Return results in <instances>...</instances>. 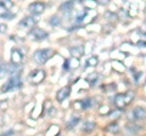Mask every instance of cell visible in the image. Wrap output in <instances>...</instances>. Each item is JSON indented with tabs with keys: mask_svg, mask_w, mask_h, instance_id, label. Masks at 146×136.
Returning <instances> with one entry per match:
<instances>
[{
	"mask_svg": "<svg viewBox=\"0 0 146 136\" xmlns=\"http://www.w3.org/2000/svg\"><path fill=\"white\" fill-rule=\"evenodd\" d=\"M56 136H60V135H56Z\"/></svg>",
	"mask_w": 146,
	"mask_h": 136,
	"instance_id": "1f68e13d",
	"label": "cell"
},
{
	"mask_svg": "<svg viewBox=\"0 0 146 136\" xmlns=\"http://www.w3.org/2000/svg\"><path fill=\"white\" fill-rule=\"evenodd\" d=\"M95 126H96V124L94 123V121H85V123L83 124V128H82V130L85 131V133H91Z\"/></svg>",
	"mask_w": 146,
	"mask_h": 136,
	"instance_id": "5bb4252c",
	"label": "cell"
},
{
	"mask_svg": "<svg viewBox=\"0 0 146 136\" xmlns=\"http://www.w3.org/2000/svg\"><path fill=\"white\" fill-rule=\"evenodd\" d=\"M28 10L32 15H42V13L45 11V4L43 3H32L28 6Z\"/></svg>",
	"mask_w": 146,
	"mask_h": 136,
	"instance_id": "5b68a950",
	"label": "cell"
},
{
	"mask_svg": "<svg viewBox=\"0 0 146 136\" xmlns=\"http://www.w3.org/2000/svg\"><path fill=\"white\" fill-rule=\"evenodd\" d=\"M85 17H86V11L78 13V16L76 17L74 23H76V24H78V26H79V24H83V22H84V20H85Z\"/></svg>",
	"mask_w": 146,
	"mask_h": 136,
	"instance_id": "ac0fdd59",
	"label": "cell"
},
{
	"mask_svg": "<svg viewBox=\"0 0 146 136\" xmlns=\"http://www.w3.org/2000/svg\"><path fill=\"white\" fill-rule=\"evenodd\" d=\"M0 28H1V33H4V32L6 30V28H7V27H6L5 24H4V23H1V24H0Z\"/></svg>",
	"mask_w": 146,
	"mask_h": 136,
	"instance_id": "4dcf8cb0",
	"label": "cell"
},
{
	"mask_svg": "<svg viewBox=\"0 0 146 136\" xmlns=\"http://www.w3.org/2000/svg\"><path fill=\"white\" fill-rule=\"evenodd\" d=\"M48 114H49L50 117L55 116V114H56V108H55V107H50L49 110H48Z\"/></svg>",
	"mask_w": 146,
	"mask_h": 136,
	"instance_id": "4316f807",
	"label": "cell"
},
{
	"mask_svg": "<svg viewBox=\"0 0 146 136\" xmlns=\"http://www.w3.org/2000/svg\"><path fill=\"white\" fill-rule=\"evenodd\" d=\"M73 106H74L77 110H83V103H82V101H76L73 103Z\"/></svg>",
	"mask_w": 146,
	"mask_h": 136,
	"instance_id": "484cf974",
	"label": "cell"
},
{
	"mask_svg": "<svg viewBox=\"0 0 146 136\" xmlns=\"http://www.w3.org/2000/svg\"><path fill=\"white\" fill-rule=\"evenodd\" d=\"M18 88H21V79L18 75H12L5 84L3 85V92L10 91V90H16Z\"/></svg>",
	"mask_w": 146,
	"mask_h": 136,
	"instance_id": "7a4b0ae2",
	"label": "cell"
},
{
	"mask_svg": "<svg viewBox=\"0 0 146 136\" xmlns=\"http://www.w3.org/2000/svg\"><path fill=\"white\" fill-rule=\"evenodd\" d=\"M134 100V94L133 92H130V91H128L125 94V102H127V105H129V103H131V101Z\"/></svg>",
	"mask_w": 146,
	"mask_h": 136,
	"instance_id": "603a6c76",
	"label": "cell"
},
{
	"mask_svg": "<svg viewBox=\"0 0 146 136\" xmlns=\"http://www.w3.org/2000/svg\"><path fill=\"white\" fill-rule=\"evenodd\" d=\"M29 35L35 40V42H42V40L48 38V33H46V32L43 30V29H40V28H36V27L29 32Z\"/></svg>",
	"mask_w": 146,
	"mask_h": 136,
	"instance_id": "277c9868",
	"label": "cell"
},
{
	"mask_svg": "<svg viewBox=\"0 0 146 136\" xmlns=\"http://www.w3.org/2000/svg\"><path fill=\"white\" fill-rule=\"evenodd\" d=\"M73 6H74L73 1H66V3H63L62 5L60 6V10H61L62 12H70V11H72Z\"/></svg>",
	"mask_w": 146,
	"mask_h": 136,
	"instance_id": "9a60e30c",
	"label": "cell"
},
{
	"mask_svg": "<svg viewBox=\"0 0 146 136\" xmlns=\"http://www.w3.org/2000/svg\"><path fill=\"white\" fill-rule=\"evenodd\" d=\"M22 60H23V55H22V52L20 51L18 49H12L11 51V61L15 66L20 65V63L22 62Z\"/></svg>",
	"mask_w": 146,
	"mask_h": 136,
	"instance_id": "9c48e42d",
	"label": "cell"
},
{
	"mask_svg": "<svg viewBox=\"0 0 146 136\" xmlns=\"http://www.w3.org/2000/svg\"><path fill=\"white\" fill-rule=\"evenodd\" d=\"M45 77H46V74H45V72H44L43 69H35V71H33V72L31 73L29 80H31L32 84L39 85L40 83H43V81H44Z\"/></svg>",
	"mask_w": 146,
	"mask_h": 136,
	"instance_id": "3957f363",
	"label": "cell"
},
{
	"mask_svg": "<svg viewBox=\"0 0 146 136\" xmlns=\"http://www.w3.org/2000/svg\"><path fill=\"white\" fill-rule=\"evenodd\" d=\"M63 69L65 71H70L71 67H70V60H66L65 61V65H63Z\"/></svg>",
	"mask_w": 146,
	"mask_h": 136,
	"instance_id": "f1b7e54d",
	"label": "cell"
},
{
	"mask_svg": "<svg viewBox=\"0 0 146 136\" xmlns=\"http://www.w3.org/2000/svg\"><path fill=\"white\" fill-rule=\"evenodd\" d=\"M122 112L123 111H121V110H113V111H111L110 112V117L112 118V119H119L121 118V116H122Z\"/></svg>",
	"mask_w": 146,
	"mask_h": 136,
	"instance_id": "d6986e66",
	"label": "cell"
},
{
	"mask_svg": "<svg viewBox=\"0 0 146 136\" xmlns=\"http://www.w3.org/2000/svg\"><path fill=\"white\" fill-rule=\"evenodd\" d=\"M79 121H80V117H73L72 119H71V120L67 123V125H66V129H67V130H71L72 128H74V126H76L77 124H78Z\"/></svg>",
	"mask_w": 146,
	"mask_h": 136,
	"instance_id": "e0dca14e",
	"label": "cell"
},
{
	"mask_svg": "<svg viewBox=\"0 0 146 136\" xmlns=\"http://www.w3.org/2000/svg\"><path fill=\"white\" fill-rule=\"evenodd\" d=\"M6 66H4V63L1 65V78H4V73H6Z\"/></svg>",
	"mask_w": 146,
	"mask_h": 136,
	"instance_id": "f546056e",
	"label": "cell"
},
{
	"mask_svg": "<svg viewBox=\"0 0 146 136\" xmlns=\"http://www.w3.org/2000/svg\"><path fill=\"white\" fill-rule=\"evenodd\" d=\"M35 24H36V20L34 18L33 16H27L20 22V27H25V28H28V29L35 28L34 27Z\"/></svg>",
	"mask_w": 146,
	"mask_h": 136,
	"instance_id": "ba28073f",
	"label": "cell"
},
{
	"mask_svg": "<svg viewBox=\"0 0 146 136\" xmlns=\"http://www.w3.org/2000/svg\"><path fill=\"white\" fill-rule=\"evenodd\" d=\"M104 17L106 18L107 21H112V20H117V15L115 12H112V11H106L105 12V15Z\"/></svg>",
	"mask_w": 146,
	"mask_h": 136,
	"instance_id": "ffe728a7",
	"label": "cell"
},
{
	"mask_svg": "<svg viewBox=\"0 0 146 136\" xmlns=\"http://www.w3.org/2000/svg\"><path fill=\"white\" fill-rule=\"evenodd\" d=\"M60 23H61V21H60V18H58L57 16H54V17H51V18H50V24L54 26V27L60 26Z\"/></svg>",
	"mask_w": 146,
	"mask_h": 136,
	"instance_id": "7402d4cb",
	"label": "cell"
},
{
	"mask_svg": "<svg viewBox=\"0 0 146 136\" xmlns=\"http://www.w3.org/2000/svg\"><path fill=\"white\" fill-rule=\"evenodd\" d=\"M99 77H100L99 73H96V72H93V73H90L88 77H86V81L89 83L90 86H94V85L98 83Z\"/></svg>",
	"mask_w": 146,
	"mask_h": 136,
	"instance_id": "7c38bea8",
	"label": "cell"
},
{
	"mask_svg": "<svg viewBox=\"0 0 146 136\" xmlns=\"http://www.w3.org/2000/svg\"><path fill=\"white\" fill-rule=\"evenodd\" d=\"M0 10H1V11H0V13H1V17H4V16H5L6 13L9 12V11H7V9L5 7V5L3 4V1L0 3Z\"/></svg>",
	"mask_w": 146,
	"mask_h": 136,
	"instance_id": "cb8c5ba5",
	"label": "cell"
},
{
	"mask_svg": "<svg viewBox=\"0 0 146 136\" xmlns=\"http://www.w3.org/2000/svg\"><path fill=\"white\" fill-rule=\"evenodd\" d=\"M3 4L5 5L6 9H11L13 6V3L11 1V0H5V1H3Z\"/></svg>",
	"mask_w": 146,
	"mask_h": 136,
	"instance_id": "d4e9b609",
	"label": "cell"
},
{
	"mask_svg": "<svg viewBox=\"0 0 146 136\" xmlns=\"http://www.w3.org/2000/svg\"><path fill=\"white\" fill-rule=\"evenodd\" d=\"M99 65V57L98 56H90L88 60H86V66L88 67H96Z\"/></svg>",
	"mask_w": 146,
	"mask_h": 136,
	"instance_id": "2e32d148",
	"label": "cell"
},
{
	"mask_svg": "<svg viewBox=\"0 0 146 136\" xmlns=\"http://www.w3.org/2000/svg\"><path fill=\"white\" fill-rule=\"evenodd\" d=\"M110 0H96L95 4H98V5H107Z\"/></svg>",
	"mask_w": 146,
	"mask_h": 136,
	"instance_id": "83f0119b",
	"label": "cell"
},
{
	"mask_svg": "<svg viewBox=\"0 0 146 136\" xmlns=\"http://www.w3.org/2000/svg\"><path fill=\"white\" fill-rule=\"evenodd\" d=\"M52 55H54L52 49H40L34 52L33 60L38 63V65H44V63H46L50 60V57Z\"/></svg>",
	"mask_w": 146,
	"mask_h": 136,
	"instance_id": "6da1fadb",
	"label": "cell"
},
{
	"mask_svg": "<svg viewBox=\"0 0 146 136\" xmlns=\"http://www.w3.org/2000/svg\"><path fill=\"white\" fill-rule=\"evenodd\" d=\"M133 114H134V119L135 120H141L146 118V110L144 107H135L133 110Z\"/></svg>",
	"mask_w": 146,
	"mask_h": 136,
	"instance_id": "8fae6325",
	"label": "cell"
},
{
	"mask_svg": "<svg viewBox=\"0 0 146 136\" xmlns=\"http://www.w3.org/2000/svg\"><path fill=\"white\" fill-rule=\"evenodd\" d=\"M70 52H71V55H72L73 58H77V60H78V58H80L82 56L84 55V46H83V45L73 46V48H71Z\"/></svg>",
	"mask_w": 146,
	"mask_h": 136,
	"instance_id": "30bf717a",
	"label": "cell"
},
{
	"mask_svg": "<svg viewBox=\"0 0 146 136\" xmlns=\"http://www.w3.org/2000/svg\"><path fill=\"white\" fill-rule=\"evenodd\" d=\"M113 105L117 107V110L123 111V108L127 106L125 102V94H117L113 98Z\"/></svg>",
	"mask_w": 146,
	"mask_h": 136,
	"instance_id": "8992f818",
	"label": "cell"
},
{
	"mask_svg": "<svg viewBox=\"0 0 146 136\" xmlns=\"http://www.w3.org/2000/svg\"><path fill=\"white\" fill-rule=\"evenodd\" d=\"M106 131H108L110 134H117V133H119V125H118L117 123H111V124H108L106 126Z\"/></svg>",
	"mask_w": 146,
	"mask_h": 136,
	"instance_id": "4fadbf2b",
	"label": "cell"
},
{
	"mask_svg": "<svg viewBox=\"0 0 146 136\" xmlns=\"http://www.w3.org/2000/svg\"><path fill=\"white\" fill-rule=\"evenodd\" d=\"M71 94V88L70 86H63L56 92V100L58 102H63L66 98H68Z\"/></svg>",
	"mask_w": 146,
	"mask_h": 136,
	"instance_id": "52a82bcc",
	"label": "cell"
},
{
	"mask_svg": "<svg viewBox=\"0 0 146 136\" xmlns=\"http://www.w3.org/2000/svg\"><path fill=\"white\" fill-rule=\"evenodd\" d=\"M127 130L128 131H130L131 134H135V133H138V131H140L141 130V128L140 126H138V125H134V124H128L127 125Z\"/></svg>",
	"mask_w": 146,
	"mask_h": 136,
	"instance_id": "44dd1931",
	"label": "cell"
}]
</instances>
